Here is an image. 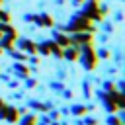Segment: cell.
<instances>
[{
  "label": "cell",
  "instance_id": "1",
  "mask_svg": "<svg viewBox=\"0 0 125 125\" xmlns=\"http://www.w3.org/2000/svg\"><path fill=\"white\" fill-rule=\"evenodd\" d=\"M66 31H94L92 29V21L84 16V14H78V16H74L72 20H70V23L66 25Z\"/></svg>",
  "mask_w": 125,
  "mask_h": 125
},
{
  "label": "cell",
  "instance_id": "2",
  "mask_svg": "<svg viewBox=\"0 0 125 125\" xmlns=\"http://www.w3.org/2000/svg\"><path fill=\"white\" fill-rule=\"evenodd\" d=\"M82 66L86 68V70H92L94 66H96V53H94V49L90 47V43H86V45H82Z\"/></svg>",
  "mask_w": 125,
  "mask_h": 125
},
{
  "label": "cell",
  "instance_id": "3",
  "mask_svg": "<svg viewBox=\"0 0 125 125\" xmlns=\"http://www.w3.org/2000/svg\"><path fill=\"white\" fill-rule=\"evenodd\" d=\"M88 20H102L104 14H102V8H98V4L94 0H90L86 6H84V12H82Z\"/></svg>",
  "mask_w": 125,
  "mask_h": 125
},
{
  "label": "cell",
  "instance_id": "4",
  "mask_svg": "<svg viewBox=\"0 0 125 125\" xmlns=\"http://www.w3.org/2000/svg\"><path fill=\"white\" fill-rule=\"evenodd\" d=\"M90 41H92V35H90V33H82V31H76V35L70 39V45L78 47V45H86V43H90Z\"/></svg>",
  "mask_w": 125,
  "mask_h": 125
},
{
  "label": "cell",
  "instance_id": "5",
  "mask_svg": "<svg viewBox=\"0 0 125 125\" xmlns=\"http://www.w3.org/2000/svg\"><path fill=\"white\" fill-rule=\"evenodd\" d=\"M10 123H14V121H18V111H16V107H10V105H6V115H4Z\"/></svg>",
  "mask_w": 125,
  "mask_h": 125
},
{
  "label": "cell",
  "instance_id": "6",
  "mask_svg": "<svg viewBox=\"0 0 125 125\" xmlns=\"http://www.w3.org/2000/svg\"><path fill=\"white\" fill-rule=\"evenodd\" d=\"M55 43L61 45V47H68V45H70V39L64 37L62 33H55Z\"/></svg>",
  "mask_w": 125,
  "mask_h": 125
},
{
  "label": "cell",
  "instance_id": "7",
  "mask_svg": "<svg viewBox=\"0 0 125 125\" xmlns=\"http://www.w3.org/2000/svg\"><path fill=\"white\" fill-rule=\"evenodd\" d=\"M20 47L25 49V51H31V53L37 51V45H35L33 41H29V39H21V41H20Z\"/></svg>",
  "mask_w": 125,
  "mask_h": 125
},
{
  "label": "cell",
  "instance_id": "8",
  "mask_svg": "<svg viewBox=\"0 0 125 125\" xmlns=\"http://www.w3.org/2000/svg\"><path fill=\"white\" fill-rule=\"evenodd\" d=\"M62 55H64L68 61H74V59H78V47H74V49H68V51H62Z\"/></svg>",
  "mask_w": 125,
  "mask_h": 125
},
{
  "label": "cell",
  "instance_id": "9",
  "mask_svg": "<svg viewBox=\"0 0 125 125\" xmlns=\"http://www.w3.org/2000/svg\"><path fill=\"white\" fill-rule=\"evenodd\" d=\"M37 51H41L43 55H49L51 51H49V43H39L37 45Z\"/></svg>",
  "mask_w": 125,
  "mask_h": 125
},
{
  "label": "cell",
  "instance_id": "10",
  "mask_svg": "<svg viewBox=\"0 0 125 125\" xmlns=\"http://www.w3.org/2000/svg\"><path fill=\"white\" fill-rule=\"evenodd\" d=\"M84 111H86L84 105H74V107H72V113H74V115H82Z\"/></svg>",
  "mask_w": 125,
  "mask_h": 125
},
{
  "label": "cell",
  "instance_id": "11",
  "mask_svg": "<svg viewBox=\"0 0 125 125\" xmlns=\"http://www.w3.org/2000/svg\"><path fill=\"white\" fill-rule=\"evenodd\" d=\"M21 125H35V117H33V115H27V117L23 119Z\"/></svg>",
  "mask_w": 125,
  "mask_h": 125
},
{
  "label": "cell",
  "instance_id": "12",
  "mask_svg": "<svg viewBox=\"0 0 125 125\" xmlns=\"http://www.w3.org/2000/svg\"><path fill=\"white\" fill-rule=\"evenodd\" d=\"M100 57H102V59H107V57H109V53H107L105 49H102V51H100Z\"/></svg>",
  "mask_w": 125,
  "mask_h": 125
},
{
  "label": "cell",
  "instance_id": "13",
  "mask_svg": "<svg viewBox=\"0 0 125 125\" xmlns=\"http://www.w3.org/2000/svg\"><path fill=\"white\" fill-rule=\"evenodd\" d=\"M72 2H74V4H80V2H82V0H72Z\"/></svg>",
  "mask_w": 125,
  "mask_h": 125
},
{
  "label": "cell",
  "instance_id": "14",
  "mask_svg": "<svg viewBox=\"0 0 125 125\" xmlns=\"http://www.w3.org/2000/svg\"><path fill=\"white\" fill-rule=\"evenodd\" d=\"M2 105H4V102H2V100H0V107H2Z\"/></svg>",
  "mask_w": 125,
  "mask_h": 125
},
{
  "label": "cell",
  "instance_id": "15",
  "mask_svg": "<svg viewBox=\"0 0 125 125\" xmlns=\"http://www.w3.org/2000/svg\"><path fill=\"white\" fill-rule=\"evenodd\" d=\"M94 2H98V0H94Z\"/></svg>",
  "mask_w": 125,
  "mask_h": 125
},
{
  "label": "cell",
  "instance_id": "16",
  "mask_svg": "<svg viewBox=\"0 0 125 125\" xmlns=\"http://www.w3.org/2000/svg\"><path fill=\"white\" fill-rule=\"evenodd\" d=\"M0 2H2V0H0Z\"/></svg>",
  "mask_w": 125,
  "mask_h": 125
}]
</instances>
